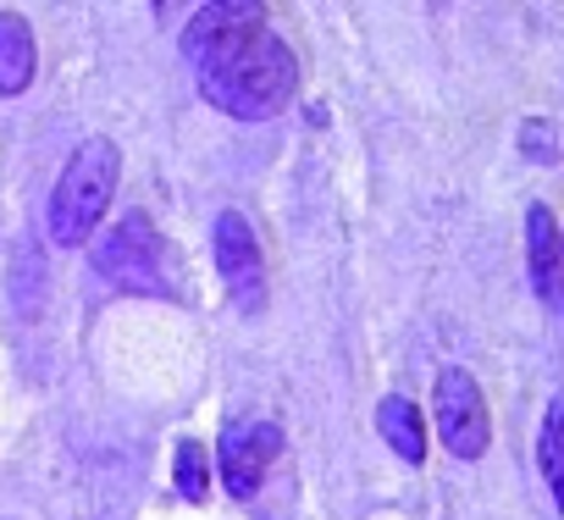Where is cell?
Wrapping results in <instances>:
<instances>
[{"label": "cell", "instance_id": "obj_6", "mask_svg": "<svg viewBox=\"0 0 564 520\" xmlns=\"http://www.w3.org/2000/svg\"><path fill=\"white\" fill-rule=\"evenodd\" d=\"M282 454V426L276 421H232L216 443V476L232 498H254L265 481V465Z\"/></svg>", "mask_w": 564, "mask_h": 520}, {"label": "cell", "instance_id": "obj_5", "mask_svg": "<svg viewBox=\"0 0 564 520\" xmlns=\"http://www.w3.org/2000/svg\"><path fill=\"white\" fill-rule=\"evenodd\" d=\"M210 254H216V272L227 283V294L238 300L243 316H254L265 305V267H260V238L243 221V210H221L210 227Z\"/></svg>", "mask_w": 564, "mask_h": 520}, {"label": "cell", "instance_id": "obj_3", "mask_svg": "<svg viewBox=\"0 0 564 520\" xmlns=\"http://www.w3.org/2000/svg\"><path fill=\"white\" fill-rule=\"evenodd\" d=\"M95 267L106 283H117L122 294H166V243L155 232V221L144 210H122V221L95 243Z\"/></svg>", "mask_w": 564, "mask_h": 520}, {"label": "cell", "instance_id": "obj_2", "mask_svg": "<svg viewBox=\"0 0 564 520\" xmlns=\"http://www.w3.org/2000/svg\"><path fill=\"white\" fill-rule=\"evenodd\" d=\"M117 177H122V150L106 139V133H89L78 139V150L67 155L56 188H51V243L62 249H78L95 238L100 216L111 210V194H117Z\"/></svg>", "mask_w": 564, "mask_h": 520}, {"label": "cell", "instance_id": "obj_7", "mask_svg": "<svg viewBox=\"0 0 564 520\" xmlns=\"http://www.w3.org/2000/svg\"><path fill=\"white\" fill-rule=\"evenodd\" d=\"M40 67V40L23 12H0V100H18L34 89Z\"/></svg>", "mask_w": 564, "mask_h": 520}, {"label": "cell", "instance_id": "obj_4", "mask_svg": "<svg viewBox=\"0 0 564 520\" xmlns=\"http://www.w3.org/2000/svg\"><path fill=\"white\" fill-rule=\"evenodd\" d=\"M432 415H437V437L454 459H481L492 443V415L481 399V382L465 366H443L437 388H432Z\"/></svg>", "mask_w": 564, "mask_h": 520}, {"label": "cell", "instance_id": "obj_8", "mask_svg": "<svg viewBox=\"0 0 564 520\" xmlns=\"http://www.w3.org/2000/svg\"><path fill=\"white\" fill-rule=\"evenodd\" d=\"M525 267H531V289L536 300L553 311L558 305V221L547 205L525 210Z\"/></svg>", "mask_w": 564, "mask_h": 520}, {"label": "cell", "instance_id": "obj_12", "mask_svg": "<svg viewBox=\"0 0 564 520\" xmlns=\"http://www.w3.org/2000/svg\"><path fill=\"white\" fill-rule=\"evenodd\" d=\"M514 144H520V155H525V161H542V166H547V161H558V133H553V122H547V117H525Z\"/></svg>", "mask_w": 564, "mask_h": 520}, {"label": "cell", "instance_id": "obj_11", "mask_svg": "<svg viewBox=\"0 0 564 520\" xmlns=\"http://www.w3.org/2000/svg\"><path fill=\"white\" fill-rule=\"evenodd\" d=\"M558 443H564V404L553 399L547 415H542V437H536V454H542V476L553 487V498H564V459H558Z\"/></svg>", "mask_w": 564, "mask_h": 520}, {"label": "cell", "instance_id": "obj_10", "mask_svg": "<svg viewBox=\"0 0 564 520\" xmlns=\"http://www.w3.org/2000/svg\"><path fill=\"white\" fill-rule=\"evenodd\" d=\"M172 476H177V492L188 503H205L210 498V454H205V443L183 437L177 443V459H172Z\"/></svg>", "mask_w": 564, "mask_h": 520}, {"label": "cell", "instance_id": "obj_9", "mask_svg": "<svg viewBox=\"0 0 564 520\" xmlns=\"http://www.w3.org/2000/svg\"><path fill=\"white\" fill-rule=\"evenodd\" d=\"M377 432H382V443H388L404 465H421V459H426V421H421L415 399L388 393V399L377 404Z\"/></svg>", "mask_w": 564, "mask_h": 520}, {"label": "cell", "instance_id": "obj_1", "mask_svg": "<svg viewBox=\"0 0 564 520\" xmlns=\"http://www.w3.org/2000/svg\"><path fill=\"white\" fill-rule=\"evenodd\" d=\"M183 56L199 78V95L238 122H265L300 95V56L271 34L265 7L254 0L199 7L183 29Z\"/></svg>", "mask_w": 564, "mask_h": 520}]
</instances>
